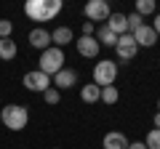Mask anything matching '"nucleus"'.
Returning a JSON list of instances; mask_svg holds the SVG:
<instances>
[{
    "label": "nucleus",
    "mask_w": 160,
    "mask_h": 149,
    "mask_svg": "<svg viewBox=\"0 0 160 149\" xmlns=\"http://www.w3.org/2000/svg\"><path fill=\"white\" fill-rule=\"evenodd\" d=\"M62 11V0H27L24 13L32 22H51Z\"/></svg>",
    "instance_id": "nucleus-1"
},
{
    "label": "nucleus",
    "mask_w": 160,
    "mask_h": 149,
    "mask_svg": "<svg viewBox=\"0 0 160 149\" xmlns=\"http://www.w3.org/2000/svg\"><path fill=\"white\" fill-rule=\"evenodd\" d=\"M27 120H29V109L22 107V104H8V107L0 109V123L8 131H22V128H27Z\"/></svg>",
    "instance_id": "nucleus-2"
},
{
    "label": "nucleus",
    "mask_w": 160,
    "mask_h": 149,
    "mask_svg": "<svg viewBox=\"0 0 160 149\" xmlns=\"http://www.w3.org/2000/svg\"><path fill=\"white\" fill-rule=\"evenodd\" d=\"M40 72H43V74H48V77H53V74H56V72H62V69H64V51H62V48H46V51H40Z\"/></svg>",
    "instance_id": "nucleus-3"
},
{
    "label": "nucleus",
    "mask_w": 160,
    "mask_h": 149,
    "mask_svg": "<svg viewBox=\"0 0 160 149\" xmlns=\"http://www.w3.org/2000/svg\"><path fill=\"white\" fill-rule=\"evenodd\" d=\"M115 80H118V64L112 59L96 61V67H93V83L99 88H107V85H115Z\"/></svg>",
    "instance_id": "nucleus-4"
},
{
    "label": "nucleus",
    "mask_w": 160,
    "mask_h": 149,
    "mask_svg": "<svg viewBox=\"0 0 160 149\" xmlns=\"http://www.w3.org/2000/svg\"><path fill=\"white\" fill-rule=\"evenodd\" d=\"M22 83H24V88H27V91H32V93H46L48 88H51V77H48V74H43L40 69L27 72V74L22 77Z\"/></svg>",
    "instance_id": "nucleus-5"
},
{
    "label": "nucleus",
    "mask_w": 160,
    "mask_h": 149,
    "mask_svg": "<svg viewBox=\"0 0 160 149\" xmlns=\"http://www.w3.org/2000/svg\"><path fill=\"white\" fill-rule=\"evenodd\" d=\"M83 13H86L88 22H107L112 11H109L107 0H88L86 8H83Z\"/></svg>",
    "instance_id": "nucleus-6"
},
{
    "label": "nucleus",
    "mask_w": 160,
    "mask_h": 149,
    "mask_svg": "<svg viewBox=\"0 0 160 149\" xmlns=\"http://www.w3.org/2000/svg\"><path fill=\"white\" fill-rule=\"evenodd\" d=\"M115 53H118V59H123V61H128V59H133L139 53V46H136V40H133L131 32H126V35H120V37H118Z\"/></svg>",
    "instance_id": "nucleus-7"
},
{
    "label": "nucleus",
    "mask_w": 160,
    "mask_h": 149,
    "mask_svg": "<svg viewBox=\"0 0 160 149\" xmlns=\"http://www.w3.org/2000/svg\"><path fill=\"white\" fill-rule=\"evenodd\" d=\"M51 85L56 88V91H67V88L78 85V72L69 69V67H64L62 72H56V74L51 77Z\"/></svg>",
    "instance_id": "nucleus-8"
},
{
    "label": "nucleus",
    "mask_w": 160,
    "mask_h": 149,
    "mask_svg": "<svg viewBox=\"0 0 160 149\" xmlns=\"http://www.w3.org/2000/svg\"><path fill=\"white\" fill-rule=\"evenodd\" d=\"M131 35H133V40H136L139 48H152V46H158V35H155V29L149 27V24H142V27H139L136 32H131Z\"/></svg>",
    "instance_id": "nucleus-9"
},
{
    "label": "nucleus",
    "mask_w": 160,
    "mask_h": 149,
    "mask_svg": "<svg viewBox=\"0 0 160 149\" xmlns=\"http://www.w3.org/2000/svg\"><path fill=\"white\" fill-rule=\"evenodd\" d=\"M75 48H78V53L83 59H96L99 51H102V46H99L96 37H80V40L75 43Z\"/></svg>",
    "instance_id": "nucleus-10"
},
{
    "label": "nucleus",
    "mask_w": 160,
    "mask_h": 149,
    "mask_svg": "<svg viewBox=\"0 0 160 149\" xmlns=\"http://www.w3.org/2000/svg\"><path fill=\"white\" fill-rule=\"evenodd\" d=\"M29 46L38 48V51H46V48H51V32H48L46 27H35L32 32H29Z\"/></svg>",
    "instance_id": "nucleus-11"
},
{
    "label": "nucleus",
    "mask_w": 160,
    "mask_h": 149,
    "mask_svg": "<svg viewBox=\"0 0 160 149\" xmlns=\"http://www.w3.org/2000/svg\"><path fill=\"white\" fill-rule=\"evenodd\" d=\"M104 24H107V29H112V32L118 35V37L128 32V16H126V13H118V11H115V13H109V19H107Z\"/></svg>",
    "instance_id": "nucleus-12"
},
{
    "label": "nucleus",
    "mask_w": 160,
    "mask_h": 149,
    "mask_svg": "<svg viewBox=\"0 0 160 149\" xmlns=\"http://www.w3.org/2000/svg\"><path fill=\"white\" fill-rule=\"evenodd\" d=\"M75 40V35H72V27H56L51 32V43H53V48H64V46H69V43Z\"/></svg>",
    "instance_id": "nucleus-13"
},
{
    "label": "nucleus",
    "mask_w": 160,
    "mask_h": 149,
    "mask_svg": "<svg viewBox=\"0 0 160 149\" xmlns=\"http://www.w3.org/2000/svg\"><path fill=\"white\" fill-rule=\"evenodd\" d=\"M102 149H128V138L123 136V133L112 131V133H107V136H104Z\"/></svg>",
    "instance_id": "nucleus-14"
},
{
    "label": "nucleus",
    "mask_w": 160,
    "mask_h": 149,
    "mask_svg": "<svg viewBox=\"0 0 160 149\" xmlns=\"http://www.w3.org/2000/svg\"><path fill=\"white\" fill-rule=\"evenodd\" d=\"M96 40H99V46L115 48V46H118V35H115L112 29H107V24H102V27L96 29Z\"/></svg>",
    "instance_id": "nucleus-15"
},
{
    "label": "nucleus",
    "mask_w": 160,
    "mask_h": 149,
    "mask_svg": "<svg viewBox=\"0 0 160 149\" xmlns=\"http://www.w3.org/2000/svg\"><path fill=\"white\" fill-rule=\"evenodd\" d=\"M16 53H19V48H16V43H13V37H3V40H0V59H3V61L16 59Z\"/></svg>",
    "instance_id": "nucleus-16"
},
{
    "label": "nucleus",
    "mask_w": 160,
    "mask_h": 149,
    "mask_svg": "<svg viewBox=\"0 0 160 149\" xmlns=\"http://www.w3.org/2000/svg\"><path fill=\"white\" fill-rule=\"evenodd\" d=\"M80 99L86 104H96L99 99H102V88H99L96 83H88V85H83V91H80Z\"/></svg>",
    "instance_id": "nucleus-17"
},
{
    "label": "nucleus",
    "mask_w": 160,
    "mask_h": 149,
    "mask_svg": "<svg viewBox=\"0 0 160 149\" xmlns=\"http://www.w3.org/2000/svg\"><path fill=\"white\" fill-rule=\"evenodd\" d=\"M118 99H120V91H118L115 85L102 88V99H99V101H104V104H109V107H112V104H118Z\"/></svg>",
    "instance_id": "nucleus-18"
},
{
    "label": "nucleus",
    "mask_w": 160,
    "mask_h": 149,
    "mask_svg": "<svg viewBox=\"0 0 160 149\" xmlns=\"http://www.w3.org/2000/svg\"><path fill=\"white\" fill-rule=\"evenodd\" d=\"M133 8H136V13L144 19L147 13H155V8H158V6H155V0H136V6H133Z\"/></svg>",
    "instance_id": "nucleus-19"
},
{
    "label": "nucleus",
    "mask_w": 160,
    "mask_h": 149,
    "mask_svg": "<svg viewBox=\"0 0 160 149\" xmlns=\"http://www.w3.org/2000/svg\"><path fill=\"white\" fill-rule=\"evenodd\" d=\"M144 147H147V149H160V131H158V128H152V131L147 133Z\"/></svg>",
    "instance_id": "nucleus-20"
},
{
    "label": "nucleus",
    "mask_w": 160,
    "mask_h": 149,
    "mask_svg": "<svg viewBox=\"0 0 160 149\" xmlns=\"http://www.w3.org/2000/svg\"><path fill=\"white\" fill-rule=\"evenodd\" d=\"M43 101H46V104H51V107H53V104H59V101H62V91H56V88L51 85L46 93H43Z\"/></svg>",
    "instance_id": "nucleus-21"
},
{
    "label": "nucleus",
    "mask_w": 160,
    "mask_h": 149,
    "mask_svg": "<svg viewBox=\"0 0 160 149\" xmlns=\"http://www.w3.org/2000/svg\"><path fill=\"white\" fill-rule=\"evenodd\" d=\"M142 24H144V19L139 16L136 11H133V13H128V32H136V29L142 27Z\"/></svg>",
    "instance_id": "nucleus-22"
},
{
    "label": "nucleus",
    "mask_w": 160,
    "mask_h": 149,
    "mask_svg": "<svg viewBox=\"0 0 160 149\" xmlns=\"http://www.w3.org/2000/svg\"><path fill=\"white\" fill-rule=\"evenodd\" d=\"M11 32H13V22L11 19H0V40L3 37H11Z\"/></svg>",
    "instance_id": "nucleus-23"
},
{
    "label": "nucleus",
    "mask_w": 160,
    "mask_h": 149,
    "mask_svg": "<svg viewBox=\"0 0 160 149\" xmlns=\"http://www.w3.org/2000/svg\"><path fill=\"white\" fill-rule=\"evenodd\" d=\"M93 35H96L93 22H83V37H93Z\"/></svg>",
    "instance_id": "nucleus-24"
},
{
    "label": "nucleus",
    "mask_w": 160,
    "mask_h": 149,
    "mask_svg": "<svg viewBox=\"0 0 160 149\" xmlns=\"http://www.w3.org/2000/svg\"><path fill=\"white\" fill-rule=\"evenodd\" d=\"M149 27H152V29H155V35L160 37V13H155V22L149 24Z\"/></svg>",
    "instance_id": "nucleus-25"
},
{
    "label": "nucleus",
    "mask_w": 160,
    "mask_h": 149,
    "mask_svg": "<svg viewBox=\"0 0 160 149\" xmlns=\"http://www.w3.org/2000/svg\"><path fill=\"white\" fill-rule=\"evenodd\" d=\"M128 149H147V147H144V141H133V144H128Z\"/></svg>",
    "instance_id": "nucleus-26"
},
{
    "label": "nucleus",
    "mask_w": 160,
    "mask_h": 149,
    "mask_svg": "<svg viewBox=\"0 0 160 149\" xmlns=\"http://www.w3.org/2000/svg\"><path fill=\"white\" fill-rule=\"evenodd\" d=\"M152 123H155V128L160 131V112H155V117H152Z\"/></svg>",
    "instance_id": "nucleus-27"
},
{
    "label": "nucleus",
    "mask_w": 160,
    "mask_h": 149,
    "mask_svg": "<svg viewBox=\"0 0 160 149\" xmlns=\"http://www.w3.org/2000/svg\"><path fill=\"white\" fill-rule=\"evenodd\" d=\"M158 112H160V101H158Z\"/></svg>",
    "instance_id": "nucleus-28"
},
{
    "label": "nucleus",
    "mask_w": 160,
    "mask_h": 149,
    "mask_svg": "<svg viewBox=\"0 0 160 149\" xmlns=\"http://www.w3.org/2000/svg\"><path fill=\"white\" fill-rule=\"evenodd\" d=\"M56 149H59V147H56Z\"/></svg>",
    "instance_id": "nucleus-29"
}]
</instances>
